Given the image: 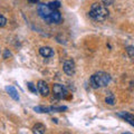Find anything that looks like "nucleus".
<instances>
[{
    "instance_id": "f257e3e1",
    "label": "nucleus",
    "mask_w": 134,
    "mask_h": 134,
    "mask_svg": "<svg viewBox=\"0 0 134 134\" xmlns=\"http://www.w3.org/2000/svg\"><path fill=\"white\" fill-rule=\"evenodd\" d=\"M88 14L94 20L103 21V20H105L108 17V10L105 5H102V3H99V2H95L92 5Z\"/></svg>"
},
{
    "instance_id": "f03ea898",
    "label": "nucleus",
    "mask_w": 134,
    "mask_h": 134,
    "mask_svg": "<svg viewBox=\"0 0 134 134\" xmlns=\"http://www.w3.org/2000/svg\"><path fill=\"white\" fill-rule=\"evenodd\" d=\"M110 82H111L110 74L104 73V72H98V73L94 74L90 79V83H91V85L93 88H98V87L107 86Z\"/></svg>"
},
{
    "instance_id": "7ed1b4c3",
    "label": "nucleus",
    "mask_w": 134,
    "mask_h": 134,
    "mask_svg": "<svg viewBox=\"0 0 134 134\" xmlns=\"http://www.w3.org/2000/svg\"><path fill=\"white\" fill-rule=\"evenodd\" d=\"M37 11H38L39 17L43 20H45L47 24H50V14H52V9L48 7V5H45V3H40L37 7Z\"/></svg>"
},
{
    "instance_id": "20e7f679",
    "label": "nucleus",
    "mask_w": 134,
    "mask_h": 134,
    "mask_svg": "<svg viewBox=\"0 0 134 134\" xmlns=\"http://www.w3.org/2000/svg\"><path fill=\"white\" fill-rule=\"evenodd\" d=\"M53 94L56 98L62 99V98H66L67 97V90L65 88L64 85H60V84H55L53 87Z\"/></svg>"
},
{
    "instance_id": "39448f33",
    "label": "nucleus",
    "mask_w": 134,
    "mask_h": 134,
    "mask_svg": "<svg viewBox=\"0 0 134 134\" xmlns=\"http://www.w3.org/2000/svg\"><path fill=\"white\" fill-rule=\"evenodd\" d=\"M63 69L64 72L68 75V76H72L75 74V64L73 60H65L64 65H63Z\"/></svg>"
},
{
    "instance_id": "423d86ee",
    "label": "nucleus",
    "mask_w": 134,
    "mask_h": 134,
    "mask_svg": "<svg viewBox=\"0 0 134 134\" xmlns=\"http://www.w3.org/2000/svg\"><path fill=\"white\" fill-rule=\"evenodd\" d=\"M37 88H38V92L43 96L49 95V87L47 85V83H45L44 81H39L38 82V84H37Z\"/></svg>"
},
{
    "instance_id": "0eeeda50",
    "label": "nucleus",
    "mask_w": 134,
    "mask_h": 134,
    "mask_svg": "<svg viewBox=\"0 0 134 134\" xmlns=\"http://www.w3.org/2000/svg\"><path fill=\"white\" fill-rule=\"evenodd\" d=\"M62 15L58 10H53L50 14V24H59L62 23Z\"/></svg>"
},
{
    "instance_id": "6e6552de",
    "label": "nucleus",
    "mask_w": 134,
    "mask_h": 134,
    "mask_svg": "<svg viewBox=\"0 0 134 134\" xmlns=\"http://www.w3.org/2000/svg\"><path fill=\"white\" fill-rule=\"evenodd\" d=\"M119 115L120 117H122L123 120H125L127 123H130L132 125V126H134V116L132 114H130V113H125V112H122V113H119Z\"/></svg>"
},
{
    "instance_id": "1a4fd4ad",
    "label": "nucleus",
    "mask_w": 134,
    "mask_h": 134,
    "mask_svg": "<svg viewBox=\"0 0 134 134\" xmlns=\"http://www.w3.org/2000/svg\"><path fill=\"white\" fill-rule=\"evenodd\" d=\"M6 91H7V93L9 94V96L12 98V99H15V100H19V95H18V92L16 91V88L14 86H7L6 87Z\"/></svg>"
},
{
    "instance_id": "9d476101",
    "label": "nucleus",
    "mask_w": 134,
    "mask_h": 134,
    "mask_svg": "<svg viewBox=\"0 0 134 134\" xmlns=\"http://www.w3.org/2000/svg\"><path fill=\"white\" fill-rule=\"evenodd\" d=\"M39 54L43 57H45V58H48V57L54 56V52H53V49L50 48V47H41L39 49Z\"/></svg>"
},
{
    "instance_id": "9b49d317",
    "label": "nucleus",
    "mask_w": 134,
    "mask_h": 134,
    "mask_svg": "<svg viewBox=\"0 0 134 134\" xmlns=\"http://www.w3.org/2000/svg\"><path fill=\"white\" fill-rule=\"evenodd\" d=\"M45 131H46V126L41 123H37V124L34 125V127H32L34 134H44Z\"/></svg>"
},
{
    "instance_id": "f8f14e48",
    "label": "nucleus",
    "mask_w": 134,
    "mask_h": 134,
    "mask_svg": "<svg viewBox=\"0 0 134 134\" xmlns=\"http://www.w3.org/2000/svg\"><path fill=\"white\" fill-rule=\"evenodd\" d=\"M34 110L38 113H50V107H47V106H35Z\"/></svg>"
},
{
    "instance_id": "ddd939ff",
    "label": "nucleus",
    "mask_w": 134,
    "mask_h": 134,
    "mask_svg": "<svg viewBox=\"0 0 134 134\" xmlns=\"http://www.w3.org/2000/svg\"><path fill=\"white\" fill-rule=\"evenodd\" d=\"M47 5H48V7H49L52 10H57L58 8L60 7V2H59V1H57V0H55V1H50V2H48Z\"/></svg>"
},
{
    "instance_id": "4468645a",
    "label": "nucleus",
    "mask_w": 134,
    "mask_h": 134,
    "mask_svg": "<svg viewBox=\"0 0 134 134\" xmlns=\"http://www.w3.org/2000/svg\"><path fill=\"white\" fill-rule=\"evenodd\" d=\"M105 102L108 104V105H114V103H115V97H114V95H113L112 93H110V94L106 96Z\"/></svg>"
},
{
    "instance_id": "2eb2a0df",
    "label": "nucleus",
    "mask_w": 134,
    "mask_h": 134,
    "mask_svg": "<svg viewBox=\"0 0 134 134\" xmlns=\"http://www.w3.org/2000/svg\"><path fill=\"white\" fill-rule=\"evenodd\" d=\"M66 110H67L66 106H59V107L50 106V111H52V112H63V111H66Z\"/></svg>"
},
{
    "instance_id": "dca6fc26",
    "label": "nucleus",
    "mask_w": 134,
    "mask_h": 134,
    "mask_svg": "<svg viewBox=\"0 0 134 134\" xmlns=\"http://www.w3.org/2000/svg\"><path fill=\"white\" fill-rule=\"evenodd\" d=\"M27 86H28V88H29V91H30L31 93H35V94H36V93H37V91H38V88L36 87V85H34V84L30 83V82L27 83Z\"/></svg>"
},
{
    "instance_id": "f3484780",
    "label": "nucleus",
    "mask_w": 134,
    "mask_h": 134,
    "mask_svg": "<svg viewBox=\"0 0 134 134\" xmlns=\"http://www.w3.org/2000/svg\"><path fill=\"white\" fill-rule=\"evenodd\" d=\"M126 52H127L130 57L134 58V47H132V46H127V47H126Z\"/></svg>"
},
{
    "instance_id": "a211bd4d",
    "label": "nucleus",
    "mask_w": 134,
    "mask_h": 134,
    "mask_svg": "<svg viewBox=\"0 0 134 134\" xmlns=\"http://www.w3.org/2000/svg\"><path fill=\"white\" fill-rule=\"evenodd\" d=\"M7 24V19L2 15H0V27H5Z\"/></svg>"
},
{
    "instance_id": "6ab92c4d",
    "label": "nucleus",
    "mask_w": 134,
    "mask_h": 134,
    "mask_svg": "<svg viewBox=\"0 0 134 134\" xmlns=\"http://www.w3.org/2000/svg\"><path fill=\"white\" fill-rule=\"evenodd\" d=\"M102 2H103V5H105L106 7L107 6H110L113 3V0H102Z\"/></svg>"
},
{
    "instance_id": "aec40b11",
    "label": "nucleus",
    "mask_w": 134,
    "mask_h": 134,
    "mask_svg": "<svg viewBox=\"0 0 134 134\" xmlns=\"http://www.w3.org/2000/svg\"><path fill=\"white\" fill-rule=\"evenodd\" d=\"M8 56H11V54H10L9 50L6 49V50H5V55H3V57H5V58H8Z\"/></svg>"
},
{
    "instance_id": "412c9836",
    "label": "nucleus",
    "mask_w": 134,
    "mask_h": 134,
    "mask_svg": "<svg viewBox=\"0 0 134 134\" xmlns=\"http://www.w3.org/2000/svg\"><path fill=\"white\" fill-rule=\"evenodd\" d=\"M28 1H29V2H31V3H37V2L39 1V0H28Z\"/></svg>"
},
{
    "instance_id": "4be33fe9",
    "label": "nucleus",
    "mask_w": 134,
    "mask_h": 134,
    "mask_svg": "<svg viewBox=\"0 0 134 134\" xmlns=\"http://www.w3.org/2000/svg\"><path fill=\"white\" fill-rule=\"evenodd\" d=\"M131 86H132V87H134V81H132V82H131Z\"/></svg>"
},
{
    "instance_id": "5701e85b",
    "label": "nucleus",
    "mask_w": 134,
    "mask_h": 134,
    "mask_svg": "<svg viewBox=\"0 0 134 134\" xmlns=\"http://www.w3.org/2000/svg\"><path fill=\"white\" fill-rule=\"evenodd\" d=\"M122 134H132V133H129V132H124V133H122Z\"/></svg>"
}]
</instances>
